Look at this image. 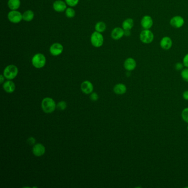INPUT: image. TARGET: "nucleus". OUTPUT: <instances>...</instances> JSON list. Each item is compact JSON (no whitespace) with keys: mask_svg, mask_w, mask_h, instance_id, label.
Segmentation results:
<instances>
[{"mask_svg":"<svg viewBox=\"0 0 188 188\" xmlns=\"http://www.w3.org/2000/svg\"><path fill=\"white\" fill-rule=\"evenodd\" d=\"M183 65L188 68V54L186 55L183 59Z\"/></svg>","mask_w":188,"mask_h":188,"instance_id":"obj_29","label":"nucleus"},{"mask_svg":"<svg viewBox=\"0 0 188 188\" xmlns=\"http://www.w3.org/2000/svg\"><path fill=\"white\" fill-rule=\"evenodd\" d=\"M172 40L168 37H165L162 39L160 42L161 47L164 50H169L171 48L172 46Z\"/></svg>","mask_w":188,"mask_h":188,"instance_id":"obj_15","label":"nucleus"},{"mask_svg":"<svg viewBox=\"0 0 188 188\" xmlns=\"http://www.w3.org/2000/svg\"><path fill=\"white\" fill-rule=\"evenodd\" d=\"M47 60L44 55L42 53H37L33 56L32 62L33 66L37 68H42L44 67Z\"/></svg>","mask_w":188,"mask_h":188,"instance_id":"obj_2","label":"nucleus"},{"mask_svg":"<svg viewBox=\"0 0 188 188\" xmlns=\"http://www.w3.org/2000/svg\"><path fill=\"white\" fill-rule=\"evenodd\" d=\"M183 67V64L181 63H176L175 65V68L176 70H181V69Z\"/></svg>","mask_w":188,"mask_h":188,"instance_id":"obj_30","label":"nucleus"},{"mask_svg":"<svg viewBox=\"0 0 188 188\" xmlns=\"http://www.w3.org/2000/svg\"><path fill=\"white\" fill-rule=\"evenodd\" d=\"M91 42L95 47H101L104 43V37L101 33L94 32L91 36Z\"/></svg>","mask_w":188,"mask_h":188,"instance_id":"obj_4","label":"nucleus"},{"mask_svg":"<svg viewBox=\"0 0 188 188\" xmlns=\"http://www.w3.org/2000/svg\"><path fill=\"white\" fill-rule=\"evenodd\" d=\"M81 90L85 94H90L93 91V86L92 83L88 81H86L81 84Z\"/></svg>","mask_w":188,"mask_h":188,"instance_id":"obj_13","label":"nucleus"},{"mask_svg":"<svg viewBox=\"0 0 188 188\" xmlns=\"http://www.w3.org/2000/svg\"><path fill=\"white\" fill-rule=\"evenodd\" d=\"M106 26L104 22H98L95 25V30L99 33H103L106 31Z\"/></svg>","mask_w":188,"mask_h":188,"instance_id":"obj_21","label":"nucleus"},{"mask_svg":"<svg viewBox=\"0 0 188 188\" xmlns=\"http://www.w3.org/2000/svg\"><path fill=\"white\" fill-rule=\"evenodd\" d=\"M183 96L184 99L188 101V91H186L184 92L183 94Z\"/></svg>","mask_w":188,"mask_h":188,"instance_id":"obj_31","label":"nucleus"},{"mask_svg":"<svg viewBox=\"0 0 188 188\" xmlns=\"http://www.w3.org/2000/svg\"><path fill=\"white\" fill-rule=\"evenodd\" d=\"M124 35V30L120 27H116L113 29L111 33V37L114 40H119Z\"/></svg>","mask_w":188,"mask_h":188,"instance_id":"obj_10","label":"nucleus"},{"mask_svg":"<svg viewBox=\"0 0 188 188\" xmlns=\"http://www.w3.org/2000/svg\"><path fill=\"white\" fill-rule=\"evenodd\" d=\"M42 111L45 113L49 114L52 113L55 110L57 105L54 99L49 97H47L42 100Z\"/></svg>","mask_w":188,"mask_h":188,"instance_id":"obj_1","label":"nucleus"},{"mask_svg":"<svg viewBox=\"0 0 188 188\" xmlns=\"http://www.w3.org/2000/svg\"><path fill=\"white\" fill-rule=\"evenodd\" d=\"M181 117L186 122L188 123V108L184 109L181 113Z\"/></svg>","mask_w":188,"mask_h":188,"instance_id":"obj_25","label":"nucleus"},{"mask_svg":"<svg viewBox=\"0 0 188 188\" xmlns=\"http://www.w3.org/2000/svg\"><path fill=\"white\" fill-rule=\"evenodd\" d=\"M21 0H8L7 5L11 10H17L21 6Z\"/></svg>","mask_w":188,"mask_h":188,"instance_id":"obj_17","label":"nucleus"},{"mask_svg":"<svg viewBox=\"0 0 188 188\" xmlns=\"http://www.w3.org/2000/svg\"><path fill=\"white\" fill-rule=\"evenodd\" d=\"M7 18L12 23H19L23 20V14L17 10H11L8 13Z\"/></svg>","mask_w":188,"mask_h":188,"instance_id":"obj_5","label":"nucleus"},{"mask_svg":"<svg viewBox=\"0 0 188 188\" xmlns=\"http://www.w3.org/2000/svg\"><path fill=\"white\" fill-rule=\"evenodd\" d=\"M52 7L56 12H62L66 11L67 4L65 1L64 2L62 0H57L53 3Z\"/></svg>","mask_w":188,"mask_h":188,"instance_id":"obj_8","label":"nucleus"},{"mask_svg":"<svg viewBox=\"0 0 188 188\" xmlns=\"http://www.w3.org/2000/svg\"><path fill=\"white\" fill-rule=\"evenodd\" d=\"M124 68L128 71H131L134 70L136 67V61L132 57L127 58L124 62Z\"/></svg>","mask_w":188,"mask_h":188,"instance_id":"obj_14","label":"nucleus"},{"mask_svg":"<svg viewBox=\"0 0 188 188\" xmlns=\"http://www.w3.org/2000/svg\"><path fill=\"white\" fill-rule=\"evenodd\" d=\"M34 13L32 10H27L23 13V20L26 22H31L34 19Z\"/></svg>","mask_w":188,"mask_h":188,"instance_id":"obj_20","label":"nucleus"},{"mask_svg":"<svg viewBox=\"0 0 188 188\" xmlns=\"http://www.w3.org/2000/svg\"><path fill=\"white\" fill-rule=\"evenodd\" d=\"M140 38L142 42L145 44H150L152 42L154 39V35L149 29H145L140 33Z\"/></svg>","mask_w":188,"mask_h":188,"instance_id":"obj_6","label":"nucleus"},{"mask_svg":"<svg viewBox=\"0 0 188 188\" xmlns=\"http://www.w3.org/2000/svg\"><path fill=\"white\" fill-rule=\"evenodd\" d=\"M49 51L52 56L57 57L62 53L64 51V47L59 42H55L50 46Z\"/></svg>","mask_w":188,"mask_h":188,"instance_id":"obj_7","label":"nucleus"},{"mask_svg":"<svg viewBox=\"0 0 188 188\" xmlns=\"http://www.w3.org/2000/svg\"><path fill=\"white\" fill-rule=\"evenodd\" d=\"M124 35L126 36H129L130 35V31H124Z\"/></svg>","mask_w":188,"mask_h":188,"instance_id":"obj_33","label":"nucleus"},{"mask_svg":"<svg viewBox=\"0 0 188 188\" xmlns=\"http://www.w3.org/2000/svg\"><path fill=\"white\" fill-rule=\"evenodd\" d=\"M90 98L92 100V101H98V99L99 98V96L96 93H94H94H92L91 95Z\"/></svg>","mask_w":188,"mask_h":188,"instance_id":"obj_27","label":"nucleus"},{"mask_svg":"<svg viewBox=\"0 0 188 188\" xmlns=\"http://www.w3.org/2000/svg\"><path fill=\"white\" fill-rule=\"evenodd\" d=\"M57 107L60 111H64L67 107V104L65 101H60L57 104Z\"/></svg>","mask_w":188,"mask_h":188,"instance_id":"obj_24","label":"nucleus"},{"mask_svg":"<svg viewBox=\"0 0 188 188\" xmlns=\"http://www.w3.org/2000/svg\"><path fill=\"white\" fill-rule=\"evenodd\" d=\"M27 142H28V144L29 145H33V144H35V139L33 137H29L28 140H27Z\"/></svg>","mask_w":188,"mask_h":188,"instance_id":"obj_28","label":"nucleus"},{"mask_svg":"<svg viewBox=\"0 0 188 188\" xmlns=\"http://www.w3.org/2000/svg\"><path fill=\"white\" fill-rule=\"evenodd\" d=\"M134 20L129 18L122 22V27L124 31H130L134 27Z\"/></svg>","mask_w":188,"mask_h":188,"instance_id":"obj_19","label":"nucleus"},{"mask_svg":"<svg viewBox=\"0 0 188 188\" xmlns=\"http://www.w3.org/2000/svg\"><path fill=\"white\" fill-rule=\"evenodd\" d=\"M65 15L68 18H72L75 16V11L71 7L67 8L65 11Z\"/></svg>","mask_w":188,"mask_h":188,"instance_id":"obj_22","label":"nucleus"},{"mask_svg":"<svg viewBox=\"0 0 188 188\" xmlns=\"http://www.w3.org/2000/svg\"><path fill=\"white\" fill-rule=\"evenodd\" d=\"M18 73V69L14 65L7 66L3 71V75L7 80H11L16 78Z\"/></svg>","mask_w":188,"mask_h":188,"instance_id":"obj_3","label":"nucleus"},{"mask_svg":"<svg viewBox=\"0 0 188 188\" xmlns=\"http://www.w3.org/2000/svg\"><path fill=\"white\" fill-rule=\"evenodd\" d=\"M113 90L116 94H123L126 92V87L122 83H118L115 85Z\"/></svg>","mask_w":188,"mask_h":188,"instance_id":"obj_18","label":"nucleus"},{"mask_svg":"<svg viewBox=\"0 0 188 188\" xmlns=\"http://www.w3.org/2000/svg\"><path fill=\"white\" fill-rule=\"evenodd\" d=\"M5 80V76L3 75H1L0 76V83H2Z\"/></svg>","mask_w":188,"mask_h":188,"instance_id":"obj_32","label":"nucleus"},{"mask_svg":"<svg viewBox=\"0 0 188 188\" xmlns=\"http://www.w3.org/2000/svg\"><path fill=\"white\" fill-rule=\"evenodd\" d=\"M181 76L182 78L185 81L188 82V68L184 69L183 70L181 71Z\"/></svg>","mask_w":188,"mask_h":188,"instance_id":"obj_26","label":"nucleus"},{"mask_svg":"<svg viewBox=\"0 0 188 188\" xmlns=\"http://www.w3.org/2000/svg\"><path fill=\"white\" fill-rule=\"evenodd\" d=\"M3 88L5 90V91L8 93H11L14 92V90L16 89V86L14 83L13 82L11 81H7L6 82L3 83Z\"/></svg>","mask_w":188,"mask_h":188,"instance_id":"obj_16","label":"nucleus"},{"mask_svg":"<svg viewBox=\"0 0 188 188\" xmlns=\"http://www.w3.org/2000/svg\"><path fill=\"white\" fill-rule=\"evenodd\" d=\"M80 0H65L67 5L70 7H75L78 4Z\"/></svg>","mask_w":188,"mask_h":188,"instance_id":"obj_23","label":"nucleus"},{"mask_svg":"<svg viewBox=\"0 0 188 188\" xmlns=\"http://www.w3.org/2000/svg\"></svg>","mask_w":188,"mask_h":188,"instance_id":"obj_34","label":"nucleus"},{"mask_svg":"<svg viewBox=\"0 0 188 188\" xmlns=\"http://www.w3.org/2000/svg\"><path fill=\"white\" fill-rule=\"evenodd\" d=\"M45 152V147L41 144H35L33 147V153L35 156L40 157L44 155Z\"/></svg>","mask_w":188,"mask_h":188,"instance_id":"obj_12","label":"nucleus"},{"mask_svg":"<svg viewBox=\"0 0 188 188\" xmlns=\"http://www.w3.org/2000/svg\"><path fill=\"white\" fill-rule=\"evenodd\" d=\"M171 25L176 28H180L184 24L183 18L179 16L173 17L170 21Z\"/></svg>","mask_w":188,"mask_h":188,"instance_id":"obj_9","label":"nucleus"},{"mask_svg":"<svg viewBox=\"0 0 188 188\" xmlns=\"http://www.w3.org/2000/svg\"><path fill=\"white\" fill-rule=\"evenodd\" d=\"M141 24L145 29H150L153 26V19L150 16H145L141 19Z\"/></svg>","mask_w":188,"mask_h":188,"instance_id":"obj_11","label":"nucleus"}]
</instances>
